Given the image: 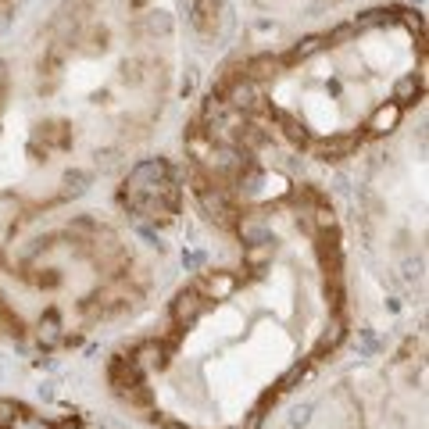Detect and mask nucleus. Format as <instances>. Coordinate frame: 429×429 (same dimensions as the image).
I'll return each instance as SVG.
<instances>
[{"label":"nucleus","mask_w":429,"mask_h":429,"mask_svg":"<svg viewBox=\"0 0 429 429\" xmlns=\"http://www.w3.org/2000/svg\"><path fill=\"white\" fill-rule=\"evenodd\" d=\"M204 304H207V297L193 286V290H183L179 297H176V304H172V315H176V322H193L200 311H204Z\"/></svg>","instance_id":"nucleus-1"},{"label":"nucleus","mask_w":429,"mask_h":429,"mask_svg":"<svg viewBox=\"0 0 429 429\" xmlns=\"http://www.w3.org/2000/svg\"><path fill=\"white\" fill-rule=\"evenodd\" d=\"M397 122H401V107H397V104H383V107H380V111H375V115H372V122H368V129H372L375 136H380V133H390V129H394Z\"/></svg>","instance_id":"nucleus-2"},{"label":"nucleus","mask_w":429,"mask_h":429,"mask_svg":"<svg viewBox=\"0 0 429 429\" xmlns=\"http://www.w3.org/2000/svg\"><path fill=\"white\" fill-rule=\"evenodd\" d=\"M415 97H418V79H415V75H404V79L394 86V104L404 107V104H411Z\"/></svg>","instance_id":"nucleus-3"},{"label":"nucleus","mask_w":429,"mask_h":429,"mask_svg":"<svg viewBox=\"0 0 429 429\" xmlns=\"http://www.w3.org/2000/svg\"><path fill=\"white\" fill-rule=\"evenodd\" d=\"M354 136H347V140H326V143H318V157H340V154H351L354 150Z\"/></svg>","instance_id":"nucleus-4"},{"label":"nucleus","mask_w":429,"mask_h":429,"mask_svg":"<svg viewBox=\"0 0 429 429\" xmlns=\"http://www.w3.org/2000/svg\"><path fill=\"white\" fill-rule=\"evenodd\" d=\"M240 236H243L247 247H254V243H272V233H268L261 222H243L240 226Z\"/></svg>","instance_id":"nucleus-5"},{"label":"nucleus","mask_w":429,"mask_h":429,"mask_svg":"<svg viewBox=\"0 0 429 429\" xmlns=\"http://www.w3.org/2000/svg\"><path fill=\"white\" fill-rule=\"evenodd\" d=\"M15 418H18V408L11 401H0V429H15Z\"/></svg>","instance_id":"nucleus-6"},{"label":"nucleus","mask_w":429,"mask_h":429,"mask_svg":"<svg viewBox=\"0 0 429 429\" xmlns=\"http://www.w3.org/2000/svg\"><path fill=\"white\" fill-rule=\"evenodd\" d=\"M315 50H322V40H304L301 47H294V54H290V58H294V61H301V58H311Z\"/></svg>","instance_id":"nucleus-7"},{"label":"nucleus","mask_w":429,"mask_h":429,"mask_svg":"<svg viewBox=\"0 0 429 429\" xmlns=\"http://www.w3.org/2000/svg\"><path fill=\"white\" fill-rule=\"evenodd\" d=\"M165 429H183V425H172V422H169V425H165Z\"/></svg>","instance_id":"nucleus-8"},{"label":"nucleus","mask_w":429,"mask_h":429,"mask_svg":"<svg viewBox=\"0 0 429 429\" xmlns=\"http://www.w3.org/2000/svg\"><path fill=\"white\" fill-rule=\"evenodd\" d=\"M36 429H54V425H36Z\"/></svg>","instance_id":"nucleus-9"}]
</instances>
